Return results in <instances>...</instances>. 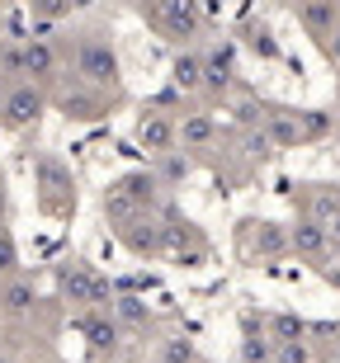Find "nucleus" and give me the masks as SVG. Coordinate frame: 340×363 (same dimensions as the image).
<instances>
[{"label": "nucleus", "mask_w": 340, "mask_h": 363, "mask_svg": "<svg viewBox=\"0 0 340 363\" xmlns=\"http://www.w3.org/2000/svg\"><path fill=\"white\" fill-rule=\"evenodd\" d=\"M76 76H81L85 90H119L123 76H119V52H114L109 33H81V43H76Z\"/></svg>", "instance_id": "1"}, {"label": "nucleus", "mask_w": 340, "mask_h": 363, "mask_svg": "<svg viewBox=\"0 0 340 363\" xmlns=\"http://www.w3.org/2000/svg\"><path fill=\"white\" fill-rule=\"evenodd\" d=\"M57 293L76 302L85 311H109L114 307V283L104 274H95L90 264L81 259H71V264H57Z\"/></svg>", "instance_id": "2"}, {"label": "nucleus", "mask_w": 340, "mask_h": 363, "mask_svg": "<svg viewBox=\"0 0 340 363\" xmlns=\"http://www.w3.org/2000/svg\"><path fill=\"white\" fill-rule=\"evenodd\" d=\"M236 241H241V255H251V259H284L293 250L288 227L284 222H270V217H246Z\"/></svg>", "instance_id": "3"}, {"label": "nucleus", "mask_w": 340, "mask_h": 363, "mask_svg": "<svg viewBox=\"0 0 340 363\" xmlns=\"http://www.w3.org/2000/svg\"><path fill=\"white\" fill-rule=\"evenodd\" d=\"M142 14L161 28L165 38H175V43H190V38L204 33V10H199L194 0H156V5L142 10Z\"/></svg>", "instance_id": "4"}, {"label": "nucleus", "mask_w": 340, "mask_h": 363, "mask_svg": "<svg viewBox=\"0 0 340 363\" xmlns=\"http://www.w3.org/2000/svg\"><path fill=\"white\" fill-rule=\"evenodd\" d=\"M48 113V94H43V85L33 81H14L10 90H5V99H0V128H33V123Z\"/></svg>", "instance_id": "5"}, {"label": "nucleus", "mask_w": 340, "mask_h": 363, "mask_svg": "<svg viewBox=\"0 0 340 363\" xmlns=\"http://www.w3.org/2000/svg\"><path fill=\"white\" fill-rule=\"evenodd\" d=\"M119 245L137 259H156L165 255V217L161 213H142L128 227H119Z\"/></svg>", "instance_id": "6"}, {"label": "nucleus", "mask_w": 340, "mask_h": 363, "mask_svg": "<svg viewBox=\"0 0 340 363\" xmlns=\"http://www.w3.org/2000/svg\"><path fill=\"white\" fill-rule=\"evenodd\" d=\"M236 85V43H213L204 48V90L208 94H227Z\"/></svg>", "instance_id": "7"}, {"label": "nucleus", "mask_w": 340, "mask_h": 363, "mask_svg": "<svg viewBox=\"0 0 340 363\" xmlns=\"http://www.w3.org/2000/svg\"><path fill=\"white\" fill-rule=\"evenodd\" d=\"M76 330L85 335V345H90V354H119V345H123V325L114 321V311H85L81 321H76Z\"/></svg>", "instance_id": "8"}, {"label": "nucleus", "mask_w": 340, "mask_h": 363, "mask_svg": "<svg viewBox=\"0 0 340 363\" xmlns=\"http://www.w3.org/2000/svg\"><path fill=\"white\" fill-rule=\"evenodd\" d=\"M137 142H142L151 156H165V151L180 147V123L170 118V113H156V108H147V113L137 118Z\"/></svg>", "instance_id": "9"}, {"label": "nucleus", "mask_w": 340, "mask_h": 363, "mask_svg": "<svg viewBox=\"0 0 340 363\" xmlns=\"http://www.w3.org/2000/svg\"><path fill=\"white\" fill-rule=\"evenodd\" d=\"M288 241H293V255L312 259V264H327L331 259V231L317 227L312 217H298V222L288 227Z\"/></svg>", "instance_id": "10"}, {"label": "nucleus", "mask_w": 340, "mask_h": 363, "mask_svg": "<svg viewBox=\"0 0 340 363\" xmlns=\"http://www.w3.org/2000/svg\"><path fill=\"white\" fill-rule=\"evenodd\" d=\"M293 19H298V28H307L312 38L327 43L340 28V5L336 0H298V5H293Z\"/></svg>", "instance_id": "11"}, {"label": "nucleus", "mask_w": 340, "mask_h": 363, "mask_svg": "<svg viewBox=\"0 0 340 363\" xmlns=\"http://www.w3.org/2000/svg\"><path fill=\"white\" fill-rule=\"evenodd\" d=\"M302 217H312L317 227H336L340 222V184H307L302 189Z\"/></svg>", "instance_id": "12"}, {"label": "nucleus", "mask_w": 340, "mask_h": 363, "mask_svg": "<svg viewBox=\"0 0 340 363\" xmlns=\"http://www.w3.org/2000/svg\"><path fill=\"white\" fill-rule=\"evenodd\" d=\"M274 354H279V345L260 330L256 311H246V316H241V345H236V359H241V363H274Z\"/></svg>", "instance_id": "13"}, {"label": "nucleus", "mask_w": 340, "mask_h": 363, "mask_svg": "<svg viewBox=\"0 0 340 363\" xmlns=\"http://www.w3.org/2000/svg\"><path fill=\"white\" fill-rule=\"evenodd\" d=\"M260 133L270 137V147H302L298 137V108H265V118H260Z\"/></svg>", "instance_id": "14"}, {"label": "nucleus", "mask_w": 340, "mask_h": 363, "mask_svg": "<svg viewBox=\"0 0 340 363\" xmlns=\"http://www.w3.org/2000/svg\"><path fill=\"white\" fill-rule=\"evenodd\" d=\"M170 85L180 94H204V52L199 48H185L170 62Z\"/></svg>", "instance_id": "15"}, {"label": "nucleus", "mask_w": 340, "mask_h": 363, "mask_svg": "<svg viewBox=\"0 0 340 363\" xmlns=\"http://www.w3.org/2000/svg\"><path fill=\"white\" fill-rule=\"evenodd\" d=\"M218 118L213 113H185L180 118V147L185 151H208L213 142H218Z\"/></svg>", "instance_id": "16"}, {"label": "nucleus", "mask_w": 340, "mask_h": 363, "mask_svg": "<svg viewBox=\"0 0 340 363\" xmlns=\"http://www.w3.org/2000/svg\"><path fill=\"white\" fill-rule=\"evenodd\" d=\"M24 76H33V85L57 76V48L53 38H24Z\"/></svg>", "instance_id": "17"}, {"label": "nucleus", "mask_w": 340, "mask_h": 363, "mask_svg": "<svg viewBox=\"0 0 340 363\" xmlns=\"http://www.w3.org/2000/svg\"><path fill=\"white\" fill-rule=\"evenodd\" d=\"M38 307V288H33V279H5L0 283V311L5 316H28V311Z\"/></svg>", "instance_id": "18"}, {"label": "nucleus", "mask_w": 340, "mask_h": 363, "mask_svg": "<svg viewBox=\"0 0 340 363\" xmlns=\"http://www.w3.org/2000/svg\"><path fill=\"white\" fill-rule=\"evenodd\" d=\"M99 208H104V217H109V227H114V231H119V227H128L133 217H142V203H137L133 194H128V189L119 184V179H114V184L104 189V199H99Z\"/></svg>", "instance_id": "19"}, {"label": "nucleus", "mask_w": 340, "mask_h": 363, "mask_svg": "<svg viewBox=\"0 0 340 363\" xmlns=\"http://www.w3.org/2000/svg\"><path fill=\"white\" fill-rule=\"evenodd\" d=\"M62 113L67 118H76V123H95V118H104V94H95V90H71V94H62Z\"/></svg>", "instance_id": "20"}, {"label": "nucleus", "mask_w": 340, "mask_h": 363, "mask_svg": "<svg viewBox=\"0 0 340 363\" xmlns=\"http://www.w3.org/2000/svg\"><path fill=\"white\" fill-rule=\"evenodd\" d=\"M151 175L161 179V189H175L185 184V179L194 175V161H190V151H165V156H156V165H151Z\"/></svg>", "instance_id": "21"}, {"label": "nucleus", "mask_w": 340, "mask_h": 363, "mask_svg": "<svg viewBox=\"0 0 340 363\" xmlns=\"http://www.w3.org/2000/svg\"><path fill=\"white\" fill-rule=\"evenodd\" d=\"M114 321L119 325H133V330H147L151 325V307H147V297H137V293H123L114 297Z\"/></svg>", "instance_id": "22"}, {"label": "nucleus", "mask_w": 340, "mask_h": 363, "mask_svg": "<svg viewBox=\"0 0 340 363\" xmlns=\"http://www.w3.org/2000/svg\"><path fill=\"white\" fill-rule=\"evenodd\" d=\"M307 325L302 316H293V311H274L270 321H265V335L274 340V345H293V340H307Z\"/></svg>", "instance_id": "23"}, {"label": "nucleus", "mask_w": 340, "mask_h": 363, "mask_svg": "<svg viewBox=\"0 0 340 363\" xmlns=\"http://www.w3.org/2000/svg\"><path fill=\"white\" fill-rule=\"evenodd\" d=\"M331 133H336V113H327V108H298V137L302 142H322Z\"/></svg>", "instance_id": "24"}, {"label": "nucleus", "mask_w": 340, "mask_h": 363, "mask_svg": "<svg viewBox=\"0 0 340 363\" xmlns=\"http://www.w3.org/2000/svg\"><path fill=\"white\" fill-rule=\"evenodd\" d=\"M156 363H199V345L190 335H165L156 350Z\"/></svg>", "instance_id": "25"}, {"label": "nucleus", "mask_w": 340, "mask_h": 363, "mask_svg": "<svg viewBox=\"0 0 340 363\" xmlns=\"http://www.w3.org/2000/svg\"><path fill=\"white\" fill-rule=\"evenodd\" d=\"M246 48L256 57H265V62H279V57H284V48L274 43V33L265 24H246Z\"/></svg>", "instance_id": "26"}, {"label": "nucleus", "mask_w": 340, "mask_h": 363, "mask_svg": "<svg viewBox=\"0 0 340 363\" xmlns=\"http://www.w3.org/2000/svg\"><path fill=\"white\" fill-rule=\"evenodd\" d=\"M19 264H24V259H19V241L0 227V283H5V279H19Z\"/></svg>", "instance_id": "27"}, {"label": "nucleus", "mask_w": 340, "mask_h": 363, "mask_svg": "<svg viewBox=\"0 0 340 363\" xmlns=\"http://www.w3.org/2000/svg\"><path fill=\"white\" fill-rule=\"evenodd\" d=\"M0 76H24V38L0 43Z\"/></svg>", "instance_id": "28"}, {"label": "nucleus", "mask_w": 340, "mask_h": 363, "mask_svg": "<svg viewBox=\"0 0 340 363\" xmlns=\"http://www.w3.org/2000/svg\"><path fill=\"white\" fill-rule=\"evenodd\" d=\"M241 147H246V156H260V161H265V156H270V137H265V133H260V128H246V133H241Z\"/></svg>", "instance_id": "29"}, {"label": "nucleus", "mask_w": 340, "mask_h": 363, "mask_svg": "<svg viewBox=\"0 0 340 363\" xmlns=\"http://www.w3.org/2000/svg\"><path fill=\"white\" fill-rule=\"evenodd\" d=\"M274 363H312V350H307V340H293V345H279Z\"/></svg>", "instance_id": "30"}, {"label": "nucleus", "mask_w": 340, "mask_h": 363, "mask_svg": "<svg viewBox=\"0 0 340 363\" xmlns=\"http://www.w3.org/2000/svg\"><path fill=\"white\" fill-rule=\"evenodd\" d=\"M33 14L38 19H62V14H71L67 0H33Z\"/></svg>", "instance_id": "31"}, {"label": "nucleus", "mask_w": 340, "mask_h": 363, "mask_svg": "<svg viewBox=\"0 0 340 363\" xmlns=\"http://www.w3.org/2000/svg\"><path fill=\"white\" fill-rule=\"evenodd\" d=\"M204 259H208V250H180V255H175V264H180V269H199Z\"/></svg>", "instance_id": "32"}, {"label": "nucleus", "mask_w": 340, "mask_h": 363, "mask_svg": "<svg viewBox=\"0 0 340 363\" xmlns=\"http://www.w3.org/2000/svg\"><path fill=\"white\" fill-rule=\"evenodd\" d=\"M317 274H322V279H327L331 288H340V259H336V255H331L327 264H317Z\"/></svg>", "instance_id": "33"}, {"label": "nucleus", "mask_w": 340, "mask_h": 363, "mask_svg": "<svg viewBox=\"0 0 340 363\" xmlns=\"http://www.w3.org/2000/svg\"><path fill=\"white\" fill-rule=\"evenodd\" d=\"M322 48H327V62H331V67H340V28L331 33L327 43H322Z\"/></svg>", "instance_id": "34"}, {"label": "nucleus", "mask_w": 340, "mask_h": 363, "mask_svg": "<svg viewBox=\"0 0 340 363\" xmlns=\"http://www.w3.org/2000/svg\"><path fill=\"white\" fill-rule=\"evenodd\" d=\"M331 255H340V222L331 227Z\"/></svg>", "instance_id": "35"}, {"label": "nucleus", "mask_w": 340, "mask_h": 363, "mask_svg": "<svg viewBox=\"0 0 340 363\" xmlns=\"http://www.w3.org/2000/svg\"><path fill=\"white\" fill-rule=\"evenodd\" d=\"M5 28H10V19H5V14H0V43H5Z\"/></svg>", "instance_id": "36"}, {"label": "nucleus", "mask_w": 340, "mask_h": 363, "mask_svg": "<svg viewBox=\"0 0 340 363\" xmlns=\"http://www.w3.org/2000/svg\"><path fill=\"white\" fill-rule=\"evenodd\" d=\"M336 363H340V345H336Z\"/></svg>", "instance_id": "37"}, {"label": "nucleus", "mask_w": 340, "mask_h": 363, "mask_svg": "<svg viewBox=\"0 0 340 363\" xmlns=\"http://www.w3.org/2000/svg\"><path fill=\"white\" fill-rule=\"evenodd\" d=\"M0 203H5V194H0Z\"/></svg>", "instance_id": "38"}]
</instances>
